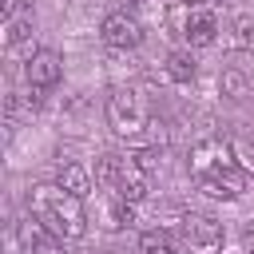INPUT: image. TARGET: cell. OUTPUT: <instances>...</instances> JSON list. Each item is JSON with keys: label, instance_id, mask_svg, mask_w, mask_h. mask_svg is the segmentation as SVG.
<instances>
[{"label": "cell", "instance_id": "obj_5", "mask_svg": "<svg viewBox=\"0 0 254 254\" xmlns=\"http://www.w3.org/2000/svg\"><path fill=\"white\" fill-rule=\"evenodd\" d=\"M24 75H28V83H32L36 91L56 87V83H60V75H64V60H60V52H52V48L32 52V56H28V64H24Z\"/></svg>", "mask_w": 254, "mask_h": 254}, {"label": "cell", "instance_id": "obj_11", "mask_svg": "<svg viewBox=\"0 0 254 254\" xmlns=\"http://www.w3.org/2000/svg\"><path fill=\"white\" fill-rule=\"evenodd\" d=\"M194 71H198V64H194V56L190 52H171L167 56V75L171 79H179V83H187V79H194Z\"/></svg>", "mask_w": 254, "mask_h": 254}, {"label": "cell", "instance_id": "obj_17", "mask_svg": "<svg viewBox=\"0 0 254 254\" xmlns=\"http://www.w3.org/2000/svg\"><path fill=\"white\" fill-rule=\"evenodd\" d=\"M131 159H135V163H139V167H143V171L151 175V171L159 167V159H163V151H159V147H143V151H139V155H131Z\"/></svg>", "mask_w": 254, "mask_h": 254}, {"label": "cell", "instance_id": "obj_8", "mask_svg": "<svg viewBox=\"0 0 254 254\" xmlns=\"http://www.w3.org/2000/svg\"><path fill=\"white\" fill-rule=\"evenodd\" d=\"M183 36H187L190 48H206V44H214V36H218V16H214L210 8H190L187 20H183Z\"/></svg>", "mask_w": 254, "mask_h": 254}, {"label": "cell", "instance_id": "obj_10", "mask_svg": "<svg viewBox=\"0 0 254 254\" xmlns=\"http://www.w3.org/2000/svg\"><path fill=\"white\" fill-rule=\"evenodd\" d=\"M60 187H64L67 194H75V198H87V194H91V175H87L79 163H67V167L60 171Z\"/></svg>", "mask_w": 254, "mask_h": 254}, {"label": "cell", "instance_id": "obj_1", "mask_svg": "<svg viewBox=\"0 0 254 254\" xmlns=\"http://www.w3.org/2000/svg\"><path fill=\"white\" fill-rule=\"evenodd\" d=\"M32 218L44 222L60 242H64V238H83V234H87L83 198L67 194L60 183H56V187H36V190H32Z\"/></svg>", "mask_w": 254, "mask_h": 254}, {"label": "cell", "instance_id": "obj_16", "mask_svg": "<svg viewBox=\"0 0 254 254\" xmlns=\"http://www.w3.org/2000/svg\"><path fill=\"white\" fill-rule=\"evenodd\" d=\"M234 44H238V48H254V16H250V12H242V16L234 20Z\"/></svg>", "mask_w": 254, "mask_h": 254}, {"label": "cell", "instance_id": "obj_13", "mask_svg": "<svg viewBox=\"0 0 254 254\" xmlns=\"http://www.w3.org/2000/svg\"><path fill=\"white\" fill-rule=\"evenodd\" d=\"M119 171H123V159H119V155L95 159V183H103V187H111V190H115V183H119Z\"/></svg>", "mask_w": 254, "mask_h": 254}, {"label": "cell", "instance_id": "obj_18", "mask_svg": "<svg viewBox=\"0 0 254 254\" xmlns=\"http://www.w3.org/2000/svg\"><path fill=\"white\" fill-rule=\"evenodd\" d=\"M222 87H226V91H230V95H238V91H242V87H246V79H242V75H238V71H226V75H222Z\"/></svg>", "mask_w": 254, "mask_h": 254}, {"label": "cell", "instance_id": "obj_6", "mask_svg": "<svg viewBox=\"0 0 254 254\" xmlns=\"http://www.w3.org/2000/svg\"><path fill=\"white\" fill-rule=\"evenodd\" d=\"M234 163V151L222 143V139H202V143H194V151H190V171H194V179H202V175H210V171H218V167H230Z\"/></svg>", "mask_w": 254, "mask_h": 254}, {"label": "cell", "instance_id": "obj_7", "mask_svg": "<svg viewBox=\"0 0 254 254\" xmlns=\"http://www.w3.org/2000/svg\"><path fill=\"white\" fill-rule=\"evenodd\" d=\"M183 238L198 250H218L222 246V222H214L210 214H187L183 218Z\"/></svg>", "mask_w": 254, "mask_h": 254}, {"label": "cell", "instance_id": "obj_14", "mask_svg": "<svg viewBox=\"0 0 254 254\" xmlns=\"http://www.w3.org/2000/svg\"><path fill=\"white\" fill-rule=\"evenodd\" d=\"M139 246H143V254H179V246H175L163 230H147V234L139 238Z\"/></svg>", "mask_w": 254, "mask_h": 254}, {"label": "cell", "instance_id": "obj_4", "mask_svg": "<svg viewBox=\"0 0 254 254\" xmlns=\"http://www.w3.org/2000/svg\"><path fill=\"white\" fill-rule=\"evenodd\" d=\"M198 187H202L210 198H238V194L250 190V171H242L238 163H230V167H218V171L202 175Z\"/></svg>", "mask_w": 254, "mask_h": 254}, {"label": "cell", "instance_id": "obj_15", "mask_svg": "<svg viewBox=\"0 0 254 254\" xmlns=\"http://www.w3.org/2000/svg\"><path fill=\"white\" fill-rule=\"evenodd\" d=\"M36 107H40V99H36V95H8V103H4L8 119H24V115H36Z\"/></svg>", "mask_w": 254, "mask_h": 254}, {"label": "cell", "instance_id": "obj_2", "mask_svg": "<svg viewBox=\"0 0 254 254\" xmlns=\"http://www.w3.org/2000/svg\"><path fill=\"white\" fill-rule=\"evenodd\" d=\"M107 119H111L115 135H139L147 127V115H143V103L135 91H115L107 99Z\"/></svg>", "mask_w": 254, "mask_h": 254}, {"label": "cell", "instance_id": "obj_12", "mask_svg": "<svg viewBox=\"0 0 254 254\" xmlns=\"http://www.w3.org/2000/svg\"><path fill=\"white\" fill-rule=\"evenodd\" d=\"M20 238H24V246H28V250H48L56 234H52L44 222H32V218H28V222L20 226Z\"/></svg>", "mask_w": 254, "mask_h": 254}, {"label": "cell", "instance_id": "obj_9", "mask_svg": "<svg viewBox=\"0 0 254 254\" xmlns=\"http://www.w3.org/2000/svg\"><path fill=\"white\" fill-rule=\"evenodd\" d=\"M115 194H119L123 202H143V198L151 194V175H147L135 159H123V171H119Z\"/></svg>", "mask_w": 254, "mask_h": 254}, {"label": "cell", "instance_id": "obj_3", "mask_svg": "<svg viewBox=\"0 0 254 254\" xmlns=\"http://www.w3.org/2000/svg\"><path fill=\"white\" fill-rule=\"evenodd\" d=\"M99 40H103L107 48L127 52V48H139V44H143V28H139V20L127 16V12H107L103 24H99Z\"/></svg>", "mask_w": 254, "mask_h": 254}]
</instances>
